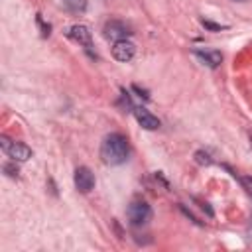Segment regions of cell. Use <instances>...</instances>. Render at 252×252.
<instances>
[{"label":"cell","instance_id":"obj_14","mask_svg":"<svg viewBox=\"0 0 252 252\" xmlns=\"http://www.w3.org/2000/svg\"><path fill=\"white\" fill-rule=\"evenodd\" d=\"M37 24H39V26H41V30H43V32H41V35H43V37H45V35H49V26H45V24H43V20H41V16H39V14H37Z\"/></svg>","mask_w":252,"mask_h":252},{"label":"cell","instance_id":"obj_7","mask_svg":"<svg viewBox=\"0 0 252 252\" xmlns=\"http://www.w3.org/2000/svg\"><path fill=\"white\" fill-rule=\"evenodd\" d=\"M67 35H69L71 39H75L77 43H81V45H85V47H91V37H93V33H91V30H89L87 26L75 24V26L69 28Z\"/></svg>","mask_w":252,"mask_h":252},{"label":"cell","instance_id":"obj_5","mask_svg":"<svg viewBox=\"0 0 252 252\" xmlns=\"http://www.w3.org/2000/svg\"><path fill=\"white\" fill-rule=\"evenodd\" d=\"M73 181H75V187H77L81 193H89V191L94 187V175H93V171H91L89 167H85V165H81V167L75 169Z\"/></svg>","mask_w":252,"mask_h":252},{"label":"cell","instance_id":"obj_4","mask_svg":"<svg viewBox=\"0 0 252 252\" xmlns=\"http://www.w3.org/2000/svg\"><path fill=\"white\" fill-rule=\"evenodd\" d=\"M102 33H104V37L110 39V41H120V39H126L132 32H130V28H128L124 22H120V20H110V22L104 24Z\"/></svg>","mask_w":252,"mask_h":252},{"label":"cell","instance_id":"obj_1","mask_svg":"<svg viewBox=\"0 0 252 252\" xmlns=\"http://www.w3.org/2000/svg\"><path fill=\"white\" fill-rule=\"evenodd\" d=\"M128 156H130V146L126 136H122L120 132H112L104 136L100 144V158L106 165H120L128 159Z\"/></svg>","mask_w":252,"mask_h":252},{"label":"cell","instance_id":"obj_3","mask_svg":"<svg viewBox=\"0 0 252 252\" xmlns=\"http://www.w3.org/2000/svg\"><path fill=\"white\" fill-rule=\"evenodd\" d=\"M126 215H128V220L132 226H142L152 219V207L146 201H132L128 205Z\"/></svg>","mask_w":252,"mask_h":252},{"label":"cell","instance_id":"obj_2","mask_svg":"<svg viewBox=\"0 0 252 252\" xmlns=\"http://www.w3.org/2000/svg\"><path fill=\"white\" fill-rule=\"evenodd\" d=\"M0 146H2L4 154L8 158H12V161H28L32 158V150L22 142H14V140L2 136L0 138Z\"/></svg>","mask_w":252,"mask_h":252},{"label":"cell","instance_id":"obj_6","mask_svg":"<svg viewBox=\"0 0 252 252\" xmlns=\"http://www.w3.org/2000/svg\"><path fill=\"white\" fill-rule=\"evenodd\" d=\"M134 55H136V45H134L132 41H128V39L114 41V45H112V57H114L116 61L126 63V61H130Z\"/></svg>","mask_w":252,"mask_h":252},{"label":"cell","instance_id":"obj_12","mask_svg":"<svg viewBox=\"0 0 252 252\" xmlns=\"http://www.w3.org/2000/svg\"><path fill=\"white\" fill-rule=\"evenodd\" d=\"M203 26L209 28V30H213V32H219V30H224V28H226V26H220V24H213V22H209V20H203Z\"/></svg>","mask_w":252,"mask_h":252},{"label":"cell","instance_id":"obj_16","mask_svg":"<svg viewBox=\"0 0 252 252\" xmlns=\"http://www.w3.org/2000/svg\"><path fill=\"white\" fill-rule=\"evenodd\" d=\"M240 2H242V0H240Z\"/></svg>","mask_w":252,"mask_h":252},{"label":"cell","instance_id":"obj_9","mask_svg":"<svg viewBox=\"0 0 252 252\" xmlns=\"http://www.w3.org/2000/svg\"><path fill=\"white\" fill-rule=\"evenodd\" d=\"M207 67H211V69H215V67H219L220 65V61H222V55H220V51H215V49H195L193 51Z\"/></svg>","mask_w":252,"mask_h":252},{"label":"cell","instance_id":"obj_11","mask_svg":"<svg viewBox=\"0 0 252 252\" xmlns=\"http://www.w3.org/2000/svg\"><path fill=\"white\" fill-rule=\"evenodd\" d=\"M238 181L242 183V187L246 189V193H248V195H252V177H250V175H240V177H238Z\"/></svg>","mask_w":252,"mask_h":252},{"label":"cell","instance_id":"obj_15","mask_svg":"<svg viewBox=\"0 0 252 252\" xmlns=\"http://www.w3.org/2000/svg\"><path fill=\"white\" fill-rule=\"evenodd\" d=\"M4 171H8V175H12V177H16V175H18V169H14L10 163H6V165H4Z\"/></svg>","mask_w":252,"mask_h":252},{"label":"cell","instance_id":"obj_8","mask_svg":"<svg viewBox=\"0 0 252 252\" xmlns=\"http://www.w3.org/2000/svg\"><path fill=\"white\" fill-rule=\"evenodd\" d=\"M134 116H136L138 124H140L142 128H146V130H156V128H159L158 116H154L150 110H146V108H142V106L134 108Z\"/></svg>","mask_w":252,"mask_h":252},{"label":"cell","instance_id":"obj_13","mask_svg":"<svg viewBox=\"0 0 252 252\" xmlns=\"http://www.w3.org/2000/svg\"><path fill=\"white\" fill-rule=\"evenodd\" d=\"M195 158H197L199 163H211V158H209V154H205V152H197Z\"/></svg>","mask_w":252,"mask_h":252},{"label":"cell","instance_id":"obj_10","mask_svg":"<svg viewBox=\"0 0 252 252\" xmlns=\"http://www.w3.org/2000/svg\"><path fill=\"white\" fill-rule=\"evenodd\" d=\"M63 6H65L69 12H73V14H83V12L87 10L89 2H87V0H63Z\"/></svg>","mask_w":252,"mask_h":252}]
</instances>
